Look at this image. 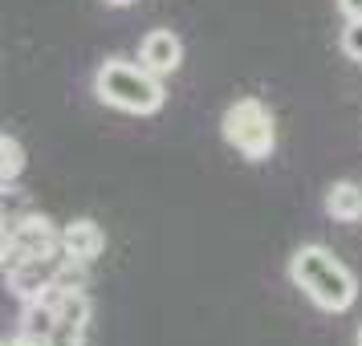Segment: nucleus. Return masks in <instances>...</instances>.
I'll return each instance as SVG.
<instances>
[{"mask_svg": "<svg viewBox=\"0 0 362 346\" xmlns=\"http://www.w3.org/2000/svg\"><path fill=\"white\" fill-rule=\"evenodd\" d=\"M289 281L322 313H346L358 301V277L326 245H297L289 257Z\"/></svg>", "mask_w": 362, "mask_h": 346, "instance_id": "nucleus-1", "label": "nucleus"}, {"mask_svg": "<svg viewBox=\"0 0 362 346\" xmlns=\"http://www.w3.org/2000/svg\"><path fill=\"white\" fill-rule=\"evenodd\" d=\"M94 94L102 106L122 110V115H159L167 102L163 78L151 74L143 62H127V57H110L102 62L94 74Z\"/></svg>", "mask_w": 362, "mask_h": 346, "instance_id": "nucleus-2", "label": "nucleus"}, {"mask_svg": "<svg viewBox=\"0 0 362 346\" xmlns=\"http://www.w3.org/2000/svg\"><path fill=\"white\" fill-rule=\"evenodd\" d=\"M220 134L240 159L261 163L277 147V118L261 98H236L220 118Z\"/></svg>", "mask_w": 362, "mask_h": 346, "instance_id": "nucleus-3", "label": "nucleus"}, {"mask_svg": "<svg viewBox=\"0 0 362 346\" xmlns=\"http://www.w3.org/2000/svg\"><path fill=\"white\" fill-rule=\"evenodd\" d=\"M62 253V232L49 216H21L13 229H4V273L25 261H53Z\"/></svg>", "mask_w": 362, "mask_h": 346, "instance_id": "nucleus-4", "label": "nucleus"}, {"mask_svg": "<svg viewBox=\"0 0 362 346\" xmlns=\"http://www.w3.org/2000/svg\"><path fill=\"white\" fill-rule=\"evenodd\" d=\"M139 62L159 74V78H171L175 69L183 66V41L171 29H151L143 41H139Z\"/></svg>", "mask_w": 362, "mask_h": 346, "instance_id": "nucleus-5", "label": "nucleus"}, {"mask_svg": "<svg viewBox=\"0 0 362 346\" xmlns=\"http://www.w3.org/2000/svg\"><path fill=\"white\" fill-rule=\"evenodd\" d=\"M102 253H106V232H102L98 220L82 216V220H69L62 229V257L90 265V261H98Z\"/></svg>", "mask_w": 362, "mask_h": 346, "instance_id": "nucleus-6", "label": "nucleus"}, {"mask_svg": "<svg viewBox=\"0 0 362 346\" xmlns=\"http://www.w3.org/2000/svg\"><path fill=\"white\" fill-rule=\"evenodd\" d=\"M53 269H57V265H49V261L17 265V269H8V289H13L21 301H37V297L53 285Z\"/></svg>", "mask_w": 362, "mask_h": 346, "instance_id": "nucleus-7", "label": "nucleus"}, {"mask_svg": "<svg viewBox=\"0 0 362 346\" xmlns=\"http://www.w3.org/2000/svg\"><path fill=\"white\" fill-rule=\"evenodd\" d=\"M326 212L334 216V220H342V224H354V220H362V188H358L354 180L329 183V192H326Z\"/></svg>", "mask_w": 362, "mask_h": 346, "instance_id": "nucleus-8", "label": "nucleus"}, {"mask_svg": "<svg viewBox=\"0 0 362 346\" xmlns=\"http://www.w3.org/2000/svg\"><path fill=\"white\" fill-rule=\"evenodd\" d=\"M53 330H57V306H49L45 297L25 301V310H21V334H29V338H45V342H49Z\"/></svg>", "mask_w": 362, "mask_h": 346, "instance_id": "nucleus-9", "label": "nucleus"}, {"mask_svg": "<svg viewBox=\"0 0 362 346\" xmlns=\"http://www.w3.org/2000/svg\"><path fill=\"white\" fill-rule=\"evenodd\" d=\"M25 171V147H21V139L4 131L0 134V183L8 188V183H17V175Z\"/></svg>", "mask_w": 362, "mask_h": 346, "instance_id": "nucleus-10", "label": "nucleus"}, {"mask_svg": "<svg viewBox=\"0 0 362 346\" xmlns=\"http://www.w3.org/2000/svg\"><path fill=\"white\" fill-rule=\"evenodd\" d=\"M338 45H342V53L350 57V62H362V21H346Z\"/></svg>", "mask_w": 362, "mask_h": 346, "instance_id": "nucleus-11", "label": "nucleus"}, {"mask_svg": "<svg viewBox=\"0 0 362 346\" xmlns=\"http://www.w3.org/2000/svg\"><path fill=\"white\" fill-rule=\"evenodd\" d=\"M338 13L346 21H362V0H338Z\"/></svg>", "mask_w": 362, "mask_h": 346, "instance_id": "nucleus-12", "label": "nucleus"}, {"mask_svg": "<svg viewBox=\"0 0 362 346\" xmlns=\"http://www.w3.org/2000/svg\"><path fill=\"white\" fill-rule=\"evenodd\" d=\"M4 346H49L45 338H29V334H17L13 342H4Z\"/></svg>", "mask_w": 362, "mask_h": 346, "instance_id": "nucleus-13", "label": "nucleus"}, {"mask_svg": "<svg viewBox=\"0 0 362 346\" xmlns=\"http://www.w3.org/2000/svg\"><path fill=\"white\" fill-rule=\"evenodd\" d=\"M110 8H127V4H134V0H106Z\"/></svg>", "mask_w": 362, "mask_h": 346, "instance_id": "nucleus-14", "label": "nucleus"}, {"mask_svg": "<svg viewBox=\"0 0 362 346\" xmlns=\"http://www.w3.org/2000/svg\"><path fill=\"white\" fill-rule=\"evenodd\" d=\"M354 346H362V326H358V334H354Z\"/></svg>", "mask_w": 362, "mask_h": 346, "instance_id": "nucleus-15", "label": "nucleus"}]
</instances>
